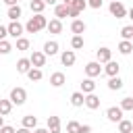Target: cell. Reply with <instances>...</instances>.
I'll list each match as a JSON object with an SVG mask.
<instances>
[{"label":"cell","instance_id":"6da1fadb","mask_svg":"<svg viewBox=\"0 0 133 133\" xmlns=\"http://www.w3.org/2000/svg\"><path fill=\"white\" fill-rule=\"evenodd\" d=\"M46 25H48V21H46L44 15H33V17L25 23V31H27V33H37V31L46 29Z\"/></svg>","mask_w":133,"mask_h":133},{"label":"cell","instance_id":"7a4b0ae2","mask_svg":"<svg viewBox=\"0 0 133 133\" xmlns=\"http://www.w3.org/2000/svg\"><path fill=\"white\" fill-rule=\"evenodd\" d=\"M8 100H10L12 104L21 106V104H25V100H27V91H25L23 87H12V89H10V96H8Z\"/></svg>","mask_w":133,"mask_h":133},{"label":"cell","instance_id":"3957f363","mask_svg":"<svg viewBox=\"0 0 133 133\" xmlns=\"http://www.w3.org/2000/svg\"><path fill=\"white\" fill-rule=\"evenodd\" d=\"M6 29H8V35L17 39V37H21V35H23V31H25V25H21L19 21H10V23L6 25Z\"/></svg>","mask_w":133,"mask_h":133},{"label":"cell","instance_id":"277c9868","mask_svg":"<svg viewBox=\"0 0 133 133\" xmlns=\"http://www.w3.org/2000/svg\"><path fill=\"white\" fill-rule=\"evenodd\" d=\"M108 10H110V15H112V17H116V19H123V17L127 15V8H125V4H123V2H110Z\"/></svg>","mask_w":133,"mask_h":133},{"label":"cell","instance_id":"5b68a950","mask_svg":"<svg viewBox=\"0 0 133 133\" xmlns=\"http://www.w3.org/2000/svg\"><path fill=\"white\" fill-rule=\"evenodd\" d=\"M85 75L91 77V79H94V77H100V75H102V66H100V62H98V60L87 62V64H85Z\"/></svg>","mask_w":133,"mask_h":133},{"label":"cell","instance_id":"8992f818","mask_svg":"<svg viewBox=\"0 0 133 133\" xmlns=\"http://www.w3.org/2000/svg\"><path fill=\"white\" fill-rule=\"evenodd\" d=\"M29 60H31V66L42 69V66L46 64V54H44V52H39V50H33V52H31V56H29Z\"/></svg>","mask_w":133,"mask_h":133},{"label":"cell","instance_id":"52a82bcc","mask_svg":"<svg viewBox=\"0 0 133 133\" xmlns=\"http://www.w3.org/2000/svg\"><path fill=\"white\" fill-rule=\"evenodd\" d=\"M106 118H108L110 123H118V121L123 118L121 106H110V108H106Z\"/></svg>","mask_w":133,"mask_h":133},{"label":"cell","instance_id":"ba28073f","mask_svg":"<svg viewBox=\"0 0 133 133\" xmlns=\"http://www.w3.org/2000/svg\"><path fill=\"white\" fill-rule=\"evenodd\" d=\"M96 58H98V62H100V64H106L108 60H112V50L104 46V48H100V50L96 52Z\"/></svg>","mask_w":133,"mask_h":133},{"label":"cell","instance_id":"9c48e42d","mask_svg":"<svg viewBox=\"0 0 133 133\" xmlns=\"http://www.w3.org/2000/svg\"><path fill=\"white\" fill-rule=\"evenodd\" d=\"M118 71H121V64H118V62H114V60H108V62H106V66L102 69V73H106L108 77H116V75H118Z\"/></svg>","mask_w":133,"mask_h":133},{"label":"cell","instance_id":"30bf717a","mask_svg":"<svg viewBox=\"0 0 133 133\" xmlns=\"http://www.w3.org/2000/svg\"><path fill=\"white\" fill-rule=\"evenodd\" d=\"M46 56H54V54H58V42L56 39H48L46 44H44V50H42Z\"/></svg>","mask_w":133,"mask_h":133},{"label":"cell","instance_id":"8fae6325","mask_svg":"<svg viewBox=\"0 0 133 133\" xmlns=\"http://www.w3.org/2000/svg\"><path fill=\"white\" fill-rule=\"evenodd\" d=\"M75 60H77V56H75V52H73V50H64V52L60 54V62H62L64 66H73V64H75Z\"/></svg>","mask_w":133,"mask_h":133},{"label":"cell","instance_id":"7c38bea8","mask_svg":"<svg viewBox=\"0 0 133 133\" xmlns=\"http://www.w3.org/2000/svg\"><path fill=\"white\" fill-rule=\"evenodd\" d=\"M64 81H66V77H64V73H60V71H56V73L50 75V85H52V87H62Z\"/></svg>","mask_w":133,"mask_h":133},{"label":"cell","instance_id":"4fadbf2b","mask_svg":"<svg viewBox=\"0 0 133 133\" xmlns=\"http://www.w3.org/2000/svg\"><path fill=\"white\" fill-rule=\"evenodd\" d=\"M89 110H96V108H100V98L96 96V94H85V102H83Z\"/></svg>","mask_w":133,"mask_h":133},{"label":"cell","instance_id":"5bb4252c","mask_svg":"<svg viewBox=\"0 0 133 133\" xmlns=\"http://www.w3.org/2000/svg\"><path fill=\"white\" fill-rule=\"evenodd\" d=\"M46 29L50 31V33H60L62 31V21L60 19H52V21H48V25H46Z\"/></svg>","mask_w":133,"mask_h":133},{"label":"cell","instance_id":"9a60e30c","mask_svg":"<svg viewBox=\"0 0 133 133\" xmlns=\"http://www.w3.org/2000/svg\"><path fill=\"white\" fill-rule=\"evenodd\" d=\"M81 91H83V94H94V91H96V81H94L91 77L83 79V81H81Z\"/></svg>","mask_w":133,"mask_h":133},{"label":"cell","instance_id":"2e32d148","mask_svg":"<svg viewBox=\"0 0 133 133\" xmlns=\"http://www.w3.org/2000/svg\"><path fill=\"white\" fill-rule=\"evenodd\" d=\"M48 131L50 133H60V118L58 116H48Z\"/></svg>","mask_w":133,"mask_h":133},{"label":"cell","instance_id":"e0dca14e","mask_svg":"<svg viewBox=\"0 0 133 133\" xmlns=\"http://www.w3.org/2000/svg\"><path fill=\"white\" fill-rule=\"evenodd\" d=\"M71 31H73L75 35H81V33L85 31V23H83L81 19H73V23H71Z\"/></svg>","mask_w":133,"mask_h":133},{"label":"cell","instance_id":"ac0fdd59","mask_svg":"<svg viewBox=\"0 0 133 133\" xmlns=\"http://www.w3.org/2000/svg\"><path fill=\"white\" fill-rule=\"evenodd\" d=\"M27 77H29V81H42V77H44V73H42V69H37V66H31L27 73H25Z\"/></svg>","mask_w":133,"mask_h":133},{"label":"cell","instance_id":"d6986e66","mask_svg":"<svg viewBox=\"0 0 133 133\" xmlns=\"http://www.w3.org/2000/svg\"><path fill=\"white\" fill-rule=\"evenodd\" d=\"M83 102H85V94H83V91H75V94H71V104H73L75 108L83 106Z\"/></svg>","mask_w":133,"mask_h":133},{"label":"cell","instance_id":"ffe728a7","mask_svg":"<svg viewBox=\"0 0 133 133\" xmlns=\"http://www.w3.org/2000/svg\"><path fill=\"white\" fill-rule=\"evenodd\" d=\"M54 17H56V19L69 17V6H66V4H56V6H54Z\"/></svg>","mask_w":133,"mask_h":133},{"label":"cell","instance_id":"44dd1931","mask_svg":"<svg viewBox=\"0 0 133 133\" xmlns=\"http://www.w3.org/2000/svg\"><path fill=\"white\" fill-rule=\"evenodd\" d=\"M21 6L19 4H15V6H8V12H6V17L10 19V21H19V17H21Z\"/></svg>","mask_w":133,"mask_h":133},{"label":"cell","instance_id":"7402d4cb","mask_svg":"<svg viewBox=\"0 0 133 133\" xmlns=\"http://www.w3.org/2000/svg\"><path fill=\"white\" fill-rule=\"evenodd\" d=\"M118 52L125 54V56L131 54V52H133V42H131V39H123V42L118 44Z\"/></svg>","mask_w":133,"mask_h":133},{"label":"cell","instance_id":"603a6c76","mask_svg":"<svg viewBox=\"0 0 133 133\" xmlns=\"http://www.w3.org/2000/svg\"><path fill=\"white\" fill-rule=\"evenodd\" d=\"M29 69H31V60H29V58H19V60H17V71H19V73L25 75Z\"/></svg>","mask_w":133,"mask_h":133},{"label":"cell","instance_id":"cb8c5ba5","mask_svg":"<svg viewBox=\"0 0 133 133\" xmlns=\"http://www.w3.org/2000/svg\"><path fill=\"white\" fill-rule=\"evenodd\" d=\"M108 89H112V91H118V89H123V79L116 75V77H110L108 79Z\"/></svg>","mask_w":133,"mask_h":133},{"label":"cell","instance_id":"d4e9b609","mask_svg":"<svg viewBox=\"0 0 133 133\" xmlns=\"http://www.w3.org/2000/svg\"><path fill=\"white\" fill-rule=\"evenodd\" d=\"M118 133H133V123L127 118H121L118 121Z\"/></svg>","mask_w":133,"mask_h":133},{"label":"cell","instance_id":"484cf974","mask_svg":"<svg viewBox=\"0 0 133 133\" xmlns=\"http://www.w3.org/2000/svg\"><path fill=\"white\" fill-rule=\"evenodd\" d=\"M29 8H31V12H35V15H42V10L46 8V2H44V0H31V2H29Z\"/></svg>","mask_w":133,"mask_h":133},{"label":"cell","instance_id":"4316f807","mask_svg":"<svg viewBox=\"0 0 133 133\" xmlns=\"http://www.w3.org/2000/svg\"><path fill=\"white\" fill-rule=\"evenodd\" d=\"M23 127H27V129H35V127H37V118H35L33 114L23 116Z\"/></svg>","mask_w":133,"mask_h":133},{"label":"cell","instance_id":"83f0119b","mask_svg":"<svg viewBox=\"0 0 133 133\" xmlns=\"http://www.w3.org/2000/svg\"><path fill=\"white\" fill-rule=\"evenodd\" d=\"M10 110H12V102L10 100H0V114L6 116V114H10Z\"/></svg>","mask_w":133,"mask_h":133},{"label":"cell","instance_id":"f1b7e54d","mask_svg":"<svg viewBox=\"0 0 133 133\" xmlns=\"http://www.w3.org/2000/svg\"><path fill=\"white\" fill-rule=\"evenodd\" d=\"M121 35H123V39H133V25H125L121 29Z\"/></svg>","mask_w":133,"mask_h":133},{"label":"cell","instance_id":"f546056e","mask_svg":"<svg viewBox=\"0 0 133 133\" xmlns=\"http://www.w3.org/2000/svg\"><path fill=\"white\" fill-rule=\"evenodd\" d=\"M71 46H73V50H81L83 48V35H73Z\"/></svg>","mask_w":133,"mask_h":133},{"label":"cell","instance_id":"4dcf8cb0","mask_svg":"<svg viewBox=\"0 0 133 133\" xmlns=\"http://www.w3.org/2000/svg\"><path fill=\"white\" fill-rule=\"evenodd\" d=\"M17 50H29V39L27 37H17Z\"/></svg>","mask_w":133,"mask_h":133},{"label":"cell","instance_id":"1f68e13d","mask_svg":"<svg viewBox=\"0 0 133 133\" xmlns=\"http://www.w3.org/2000/svg\"><path fill=\"white\" fill-rule=\"evenodd\" d=\"M121 110H133V98H123L121 100Z\"/></svg>","mask_w":133,"mask_h":133},{"label":"cell","instance_id":"d6a6232c","mask_svg":"<svg viewBox=\"0 0 133 133\" xmlns=\"http://www.w3.org/2000/svg\"><path fill=\"white\" fill-rule=\"evenodd\" d=\"M12 50V44L8 39H0V54H8Z\"/></svg>","mask_w":133,"mask_h":133},{"label":"cell","instance_id":"836d02e7","mask_svg":"<svg viewBox=\"0 0 133 133\" xmlns=\"http://www.w3.org/2000/svg\"><path fill=\"white\" fill-rule=\"evenodd\" d=\"M79 125H81V123H77V121H69V123H66V133H77Z\"/></svg>","mask_w":133,"mask_h":133},{"label":"cell","instance_id":"e575fe53","mask_svg":"<svg viewBox=\"0 0 133 133\" xmlns=\"http://www.w3.org/2000/svg\"><path fill=\"white\" fill-rule=\"evenodd\" d=\"M104 4V0H87V6H91V8H100Z\"/></svg>","mask_w":133,"mask_h":133},{"label":"cell","instance_id":"d590c367","mask_svg":"<svg viewBox=\"0 0 133 133\" xmlns=\"http://www.w3.org/2000/svg\"><path fill=\"white\" fill-rule=\"evenodd\" d=\"M77 133H91V125H79Z\"/></svg>","mask_w":133,"mask_h":133},{"label":"cell","instance_id":"8d00e7d4","mask_svg":"<svg viewBox=\"0 0 133 133\" xmlns=\"http://www.w3.org/2000/svg\"><path fill=\"white\" fill-rule=\"evenodd\" d=\"M0 133H15V127H10V125H2V127H0Z\"/></svg>","mask_w":133,"mask_h":133},{"label":"cell","instance_id":"74e56055","mask_svg":"<svg viewBox=\"0 0 133 133\" xmlns=\"http://www.w3.org/2000/svg\"><path fill=\"white\" fill-rule=\"evenodd\" d=\"M6 35H8V29L4 25H0V39H6Z\"/></svg>","mask_w":133,"mask_h":133},{"label":"cell","instance_id":"f35d334b","mask_svg":"<svg viewBox=\"0 0 133 133\" xmlns=\"http://www.w3.org/2000/svg\"><path fill=\"white\" fill-rule=\"evenodd\" d=\"M15 133H31V129H27V127H21V129H17Z\"/></svg>","mask_w":133,"mask_h":133},{"label":"cell","instance_id":"ab89813d","mask_svg":"<svg viewBox=\"0 0 133 133\" xmlns=\"http://www.w3.org/2000/svg\"><path fill=\"white\" fill-rule=\"evenodd\" d=\"M8 6H15V4H19V0H4Z\"/></svg>","mask_w":133,"mask_h":133},{"label":"cell","instance_id":"60d3db41","mask_svg":"<svg viewBox=\"0 0 133 133\" xmlns=\"http://www.w3.org/2000/svg\"><path fill=\"white\" fill-rule=\"evenodd\" d=\"M33 133H50V131H48V129H37V127H35V129H33Z\"/></svg>","mask_w":133,"mask_h":133},{"label":"cell","instance_id":"b9f144b4","mask_svg":"<svg viewBox=\"0 0 133 133\" xmlns=\"http://www.w3.org/2000/svg\"><path fill=\"white\" fill-rule=\"evenodd\" d=\"M73 2H75V0H62V4H66V6H71Z\"/></svg>","mask_w":133,"mask_h":133},{"label":"cell","instance_id":"7bdbcfd3","mask_svg":"<svg viewBox=\"0 0 133 133\" xmlns=\"http://www.w3.org/2000/svg\"><path fill=\"white\" fill-rule=\"evenodd\" d=\"M44 2H46V4H50V6H52V4H56V0H44Z\"/></svg>","mask_w":133,"mask_h":133},{"label":"cell","instance_id":"ee69618b","mask_svg":"<svg viewBox=\"0 0 133 133\" xmlns=\"http://www.w3.org/2000/svg\"><path fill=\"white\" fill-rule=\"evenodd\" d=\"M127 15H129V17H131V21H133V8H131V10H127Z\"/></svg>","mask_w":133,"mask_h":133},{"label":"cell","instance_id":"f6af8a7d","mask_svg":"<svg viewBox=\"0 0 133 133\" xmlns=\"http://www.w3.org/2000/svg\"><path fill=\"white\" fill-rule=\"evenodd\" d=\"M2 125H4V116L0 114V127H2Z\"/></svg>","mask_w":133,"mask_h":133},{"label":"cell","instance_id":"bcb514c9","mask_svg":"<svg viewBox=\"0 0 133 133\" xmlns=\"http://www.w3.org/2000/svg\"><path fill=\"white\" fill-rule=\"evenodd\" d=\"M110 2H121V0H110Z\"/></svg>","mask_w":133,"mask_h":133},{"label":"cell","instance_id":"7dc6e473","mask_svg":"<svg viewBox=\"0 0 133 133\" xmlns=\"http://www.w3.org/2000/svg\"><path fill=\"white\" fill-rule=\"evenodd\" d=\"M131 112H133V110H131Z\"/></svg>","mask_w":133,"mask_h":133}]
</instances>
